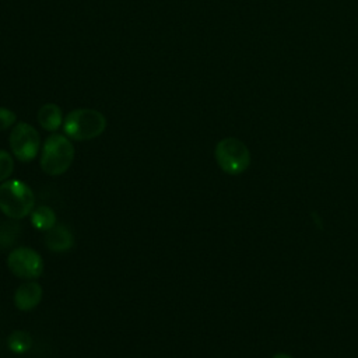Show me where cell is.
Listing matches in <instances>:
<instances>
[{
  "instance_id": "cell-1",
  "label": "cell",
  "mask_w": 358,
  "mask_h": 358,
  "mask_svg": "<svg viewBox=\"0 0 358 358\" xmlns=\"http://www.w3.org/2000/svg\"><path fill=\"white\" fill-rule=\"evenodd\" d=\"M35 196L31 187L17 179L0 185V211L13 220H22L32 213Z\"/></svg>"
},
{
  "instance_id": "cell-2",
  "label": "cell",
  "mask_w": 358,
  "mask_h": 358,
  "mask_svg": "<svg viewBox=\"0 0 358 358\" xmlns=\"http://www.w3.org/2000/svg\"><path fill=\"white\" fill-rule=\"evenodd\" d=\"M106 129V117L90 108L74 109L64 117L63 130L69 138L87 141L101 136Z\"/></svg>"
},
{
  "instance_id": "cell-3",
  "label": "cell",
  "mask_w": 358,
  "mask_h": 358,
  "mask_svg": "<svg viewBox=\"0 0 358 358\" xmlns=\"http://www.w3.org/2000/svg\"><path fill=\"white\" fill-rule=\"evenodd\" d=\"M74 147L71 141L63 134H50L41 151V168L50 176L64 173L73 164Z\"/></svg>"
},
{
  "instance_id": "cell-4",
  "label": "cell",
  "mask_w": 358,
  "mask_h": 358,
  "mask_svg": "<svg viewBox=\"0 0 358 358\" xmlns=\"http://www.w3.org/2000/svg\"><path fill=\"white\" fill-rule=\"evenodd\" d=\"M218 166L228 175H241L250 165V152L243 141L235 137L220 140L214 150Z\"/></svg>"
},
{
  "instance_id": "cell-5",
  "label": "cell",
  "mask_w": 358,
  "mask_h": 358,
  "mask_svg": "<svg viewBox=\"0 0 358 358\" xmlns=\"http://www.w3.org/2000/svg\"><path fill=\"white\" fill-rule=\"evenodd\" d=\"M39 147L41 137L34 126L25 122L14 124L10 134V148L18 161L29 162L35 159L39 152Z\"/></svg>"
},
{
  "instance_id": "cell-6",
  "label": "cell",
  "mask_w": 358,
  "mask_h": 358,
  "mask_svg": "<svg viewBox=\"0 0 358 358\" xmlns=\"http://www.w3.org/2000/svg\"><path fill=\"white\" fill-rule=\"evenodd\" d=\"M7 266L10 271L21 280H36L42 275L43 262L41 255L32 248H17L7 256Z\"/></svg>"
},
{
  "instance_id": "cell-7",
  "label": "cell",
  "mask_w": 358,
  "mask_h": 358,
  "mask_svg": "<svg viewBox=\"0 0 358 358\" xmlns=\"http://www.w3.org/2000/svg\"><path fill=\"white\" fill-rule=\"evenodd\" d=\"M42 299V288L38 282L28 281L21 284L14 292V303L20 310H32Z\"/></svg>"
},
{
  "instance_id": "cell-8",
  "label": "cell",
  "mask_w": 358,
  "mask_h": 358,
  "mask_svg": "<svg viewBox=\"0 0 358 358\" xmlns=\"http://www.w3.org/2000/svg\"><path fill=\"white\" fill-rule=\"evenodd\" d=\"M45 245L52 252H66L73 248L74 236L69 227L64 224H56L45 234Z\"/></svg>"
},
{
  "instance_id": "cell-9",
  "label": "cell",
  "mask_w": 358,
  "mask_h": 358,
  "mask_svg": "<svg viewBox=\"0 0 358 358\" xmlns=\"http://www.w3.org/2000/svg\"><path fill=\"white\" fill-rule=\"evenodd\" d=\"M38 122L42 129L48 131H56L64 122L62 109L56 103H45L38 110Z\"/></svg>"
},
{
  "instance_id": "cell-10",
  "label": "cell",
  "mask_w": 358,
  "mask_h": 358,
  "mask_svg": "<svg viewBox=\"0 0 358 358\" xmlns=\"http://www.w3.org/2000/svg\"><path fill=\"white\" fill-rule=\"evenodd\" d=\"M31 224L39 231H49L56 225V214L48 206H39L31 213Z\"/></svg>"
},
{
  "instance_id": "cell-11",
  "label": "cell",
  "mask_w": 358,
  "mask_h": 358,
  "mask_svg": "<svg viewBox=\"0 0 358 358\" xmlns=\"http://www.w3.org/2000/svg\"><path fill=\"white\" fill-rule=\"evenodd\" d=\"M8 348L15 354H24L27 352L32 345L31 336L24 330H15L13 331L7 338Z\"/></svg>"
},
{
  "instance_id": "cell-12",
  "label": "cell",
  "mask_w": 358,
  "mask_h": 358,
  "mask_svg": "<svg viewBox=\"0 0 358 358\" xmlns=\"http://www.w3.org/2000/svg\"><path fill=\"white\" fill-rule=\"evenodd\" d=\"M14 171V159L13 157L4 151L0 150V182L7 180Z\"/></svg>"
},
{
  "instance_id": "cell-13",
  "label": "cell",
  "mask_w": 358,
  "mask_h": 358,
  "mask_svg": "<svg viewBox=\"0 0 358 358\" xmlns=\"http://www.w3.org/2000/svg\"><path fill=\"white\" fill-rule=\"evenodd\" d=\"M17 227L11 224H1L0 225V246L7 248L14 242Z\"/></svg>"
},
{
  "instance_id": "cell-14",
  "label": "cell",
  "mask_w": 358,
  "mask_h": 358,
  "mask_svg": "<svg viewBox=\"0 0 358 358\" xmlns=\"http://www.w3.org/2000/svg\"><path fill=\"white\" fill-rule=\"evenodd\" d=\"M15 122H17L15 113L8 108L0 106V131L10 129L11 126L15 124Z\"/></svg>"
},
{
  "instance_id": "cell-15",
  "label": "cell",
  "mask_w": 358,
  "mask_h": 358,
  "mask_svg": "<svg viewBox=\"0 0 358 358\" xmlns=\"http://www.w3.org/2000/svg\"><path fill=\"white\" fill-rule=\"evenodd\" d=\"M271 358H294V357H291V355L287 354V352H277V354H274Z\"/></svg>"
}]
</instances>
